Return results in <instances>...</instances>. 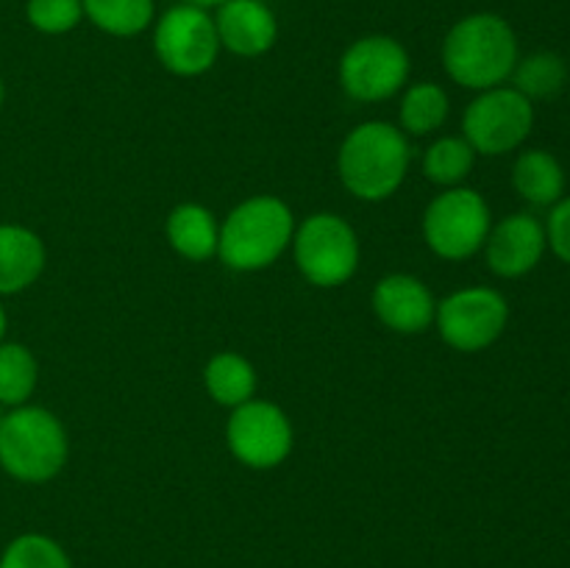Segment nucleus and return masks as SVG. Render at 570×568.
<instances>
[{
	"instance_id": "f257e3e1",
	"label": "nucleus",
	"mask_w": 570,
	"mask_h": 568,
	"mask_svg": "<svg viewBox=\"0 0 570 568\" xmlns=\"http://www.w3.org/2000/svg\"><path fill=\"white\" fill-rule=\"evenodd\" d=\"M518 65V39L499 14H471L456 22L443 39V67L468 89H493Z\"/></svg>"
},
{
	"instance_id": "20e7f679",
	"label": "nucleus",
	"mask_w": 570,
	"mask_h": 568,
	"mask_svg": "<svg viewBox=\"0 0 570 568\" xmlns=\"http://www.w3.org/2000/svg\"><path fill=\"white\" fill-rule=\"evenodd\" d=\"M67 462V432L45 407H14L0 423V468L17 482H50Z\"/></svg>"
},
{
	"instance_id": "bb28decb",
	"label": "nucleus",
	"mask_w": 570,
	"mask_h": 568,
	"mask_svg": "<svg viewBox=\"0 0 570 568\" xmlns=\"http://www.w3.org/2000/svg\"><path fill=\"white\" fill-rule=\"evenodd\" d=\"M184 3L200 6V9H209V6H220V3H226V0H184Z\"/></svg>"
},
{
	"instance_id": "412c9836",
	"label": "nucleus",
	"mask_w": 570,
	"mask_h": 568,
	"mask_svg": "<svg viewBox=\"0 0 570 568\" xmlns=\"http://www.w3.org/2000/svg\"><path fill=\"white\" fill-rule=\"evenodd\" d=\"M449 117V95L432 81L412 84L401 100V126L410 134L426 137L438 131Z\"/></svg>"
},
{
	"instance_id": "0eeeda50",
	"label": "nucleus",
	"mask_w": 570,
	"mask_h": 568,
	"mask_svg": "<svg viewBox=\"0 0 570 568\" xmlns=\"http://www.w3.org/2000/svg\"><path fill=\"white\" fill-rule=\"evenodd\" d=\"M154 48L161 67L173 76H204L220 53L215 17L200 6H173L156 22Z\"/></svg>"
},
{
	"instance_id": "f8f14e48",
	"label": "nucleus",
	"mask_w": 570,
	"mask_h": 568,
	"mask_svg": "<svg viewBox=\"0 0 570 568\" xmlns=\"http://www.w3.org/2000/svg\"><path fill=\"white\" fill-rule=\"evenodd\" d=\"M373 312L387 329L399 334L426 332L438 315L434 295L421 278L393 273L384 276L373 290Z\"/></svg>"
},
{
	"instance_id": "f3484780",
	"label": "nucleus",
	"mask_w": 570,
	"mask_h": 568,
	"mask_svg": "<svg viewBox=\"0 0 570 568\" xmlns=\"http://www.w3.org/2000/svg\"><path fill=\"white\" fill-rule=\"evenodd\" d=\"M512 184L529 204L551 206L562 198L566 173H562L560 161L546 150H527L518 156L515 167H512Z\"/></svg>"
},
{
	"instance_id": "c756f323",
	"label": "nucleus",
	"mask_w": 570,
	"mask_h": 568,
	"mask_svg": "<svg viewBox=\"0 0 570 568\" xmlns=\"http://www.w3.org/2000/svg\"><path fill=\"white\" fill-rule=\"evenodd\" d=\"M3 95H6L3 92V81H0V106H3Z\"/></svg>"
},
{
	"instance_id": "9b49d317",
	"label": "nucleus",
	"mask_w": 570,
	"mask_h": 568,
	"mask_svg": "<svg viewBox=\"0 0 570 568\" xmlns=\"http://www.w3.org/2000/svg\"><path fill=\"white\" fill-rule=\"evenodd\" d=\"M507 317H510V306L499 290L468 287L440 301L434 323L440 329V337L451 349L473 354L501 337V332L507 329Z\"/></svg>"
},
{
	"instance_id": "a211bd4d",
	"label": "nucleus",
	"mask_w": 570,
	"mask_h": 568,
	"mask_svg": "<svg viewBox=\"0 0 570 568\" xmlns=\"http://www.w3.org/2000/svg\"><path fill=\"white\" fill-rule=\"evenodd\" d=\"M206 393L223 407H239L254 399L256 393V371L245 356L234 351H220L206 362L204 371Z\"/></svg>"
},
{
	"instance_id": "c85d7f7f",
	"label": "nucleus",
	"mask_w": 570,
	"mask_h": 568,
	"mask_svg": "<svg viewBox=\"0 0 570 568\" xmlns=\"http://www.w3.org/2000/svg\"><path fill=\"white\" fill-rule=\"evenodd\" d=\"M6 412H9V407H3V404H0V423H3V418H6Z\"/></svg>"
},
{
	"instance_id": "6e6552de",
	"label": "nucleus",
	"mask_w": 570,
	"mask_h": 568,
	"mask_svg": "<svg viewBox=\"0 0 570 568\" xmlns=\"http://www.w3.org/2000/svg\"><path fill=\"white\" fill-rule=\"evenodd\" d=\"M534 123L532 100L515 87L484 89L465 109L462 137L476 154L501 156L515 150L529 137Z\"/></svg>"
},
{
	"instance_id": "393cba45",
	"label": "nucleus",
	"mask_w": 570,
	"mask_h": 568,
	"mask_svg": "<svg viewBox=\"0 0 570 568\" xmlns=\"http://www.w3.org/2000/svg\"><path fill=\"white\" fill-rule=\"evenodd\" d=\"M26 17L39 33H67L81 22V0H28Z\"/></svg>"
},
{
	"instance_id": "cd10ccee",
	"label": "nucleus",
	"mask_w": 570,
	"mask_h": 568,
	"mask_svg": "<svg viewBox=\"0 0 570 568\" xmlns=\"http://www.w3.org/2000/svg\"><path fill=\"white\" fill-rule=\"evenodd\" d=\"M6 323H9V321H6V310H3V306H0V343H3V334H6Z\"/></svg>"
},
{
	"instance_id": "ddd939ff",
	"label": "nucleus",
	"mask_w": 570,
	"mask_h": 568,
	"mask_svg": "<svg viewBox=\"0 0 570 568\" xmlns=\"http://www.w3.org/2000/svg\"><path fill=\"white\" fill-rule=\"evenodd\" d=\"M546 228L532 215H510L484 239L488 265L495 276L515 278L532 271L546 251Z\"/></svg>"
},
{
	"instance_id": "dca6fc26",
	"label": "nucleus",
	"mask_w": 570,
	"mask_h": 568,
	"mask_svg": "<svg viewBox=\"0 0 570 568\" xmlns=\"http://www.w3.org/2000/svg\"><path fill=\"white\" fill-rule=\"evenodd\" d=\"M215 215L200 204H181L167 215V239L173 251L189 262H206L217 254Z\"/></svg>"
},
{
	"instance_id": "b1692460",
	"label": "nucleus",
	"mask_w": 570,
	"mask_h": 568,
	"mask_svg": "<svg viewBox=\"0 0 570 568\" xmlns=\"http://www.w3.org/2000/svg\"><path fill=\"white\" fill-rule=\"evenodd\" d=\"M0 568H72L67 551L39 532L17 535L0 555Z\"/></svg>"
},
{
	"instance_id": "f03ea898",
	"label": "nucleus",
	"mask_w": 570,
	"mask_h": 568,
	"mask_svg": "<svg viewBox=\"0 0 570 568\" xmlns=\"http://www.w3.org/2000/svg\"><path fill=\"white\" fill-rule=\"evenodd\" d=\"M293 209L276 195H254L228 212L217 237L223 265L239 273L271 267L293 243Z\"/></svg>"
},
{
	"instance_id": "2eb2a0df",
	"label": "nucleus",
	"mask_w": 570,
	"mask_h": 568,
	"mask_svg": "<svg viewBox=\"0 0 570 568\" xmlns=\"http://www.w3.org/2000/svg\"><path fill=\"white\" fill-rule=\"evenodd\" d=\"M45 271V245L31 228L3 223L0 226V295H14L31 287Z\"/></svg>"
},
{
	"instance_id": "aec40b11",
	"label": "nucleus",
	"mask_w": 570,
	"mask_h": 568,
	"mask_svg": "<svg viewBox=\"0 0 570 568\" xmlns=\"http://www.w3.org/2000/svg\"><path fill=\"white\" fill-rule=\"evenodd\" d=\"M37 356L20 343H0V404L14 410L37 390Z\"/></svg>"
},
{
	"instance_id": "7ed1b4c3",
	"label": "nucleus",
	"mask_w": 570,
	"mask_h": 568,
	"mask_svg": "<svg viewBox=\"0 0 570 568\" xmlns=\"http://www.w3.org/2000/svg\"><path fill=\"white\" fill-rule=\"evenodd\" d=\"M337 170L343 187L360 200H387L410 170V143L390 123H362L345 137Z\"/></svg>"
},
{
	"instance_id": "a878e982",
	"label": "nucleus",
	"mask_w": 570,
	"mask_h": 568,
	"mask_svg": "<svg viewBox=\"0 0 570 568\" xmlns=\"http://www.w3.org/2000/svg\"><path fill=\"white\" fill-rule=\"evenodd\" d=\"M546 239L551 243L554 254L570 265V198L557 200L549 217V228H546Z\"/></svg>"
},
{
	"instance_id": "4468645a",
	"label": "nucleus",
	"mask_w": 570,
	"mask_h": 568,
	"mask_svg": "<svg viewBox=\"0 0 570 568\" xmlns=\"http://www.w3.org/2000/svg\"><path fill=\"white\" fill-rule=\"evenodd\" d=\"M215 28L220 48L245 59L267 53L278 37L276 14L262 0H226L217 6Z\"/></svg>"
},
{
	"instance_id": "1a4fd4ad",
	"label": "nucleus",
	"mask_w": 570,
	"mask_h": 568,
	"mask_svg": "<svg viewBox=\"0 0 570 568\" xmlns=\"http://www.w3.org/2000/svg\"><path fill=\"white\" fill-rule=\"evenodd\" d=\"M410 76L406 48L393 37L373 33L351 45L340 59V84L354 100H387Z\"/></svg>"
},
{
	"instance_id": "5701e85b",
	"label": "nucleus",
	"mask_w": 570,
	"mask_h": 568,
	"mask_svg": "<svg viewBox=\"0 0 570 568\" xmlns=\"http://www.w3.org/2000/svg\"><path fill=\"white\" fill-rule=\"evenodd\" d=\"M512 76H515L518 92L527 95L529 100L551 98L566 87L568 67L557 53H534L523 59L521 65H515Z\"/></svg>"
},
{
	"instance_id": "423d86ee",
	"label": "nucleus",
	"mask_w": 570,
	"mask_h": 568,
	"mask_svg": "<svg viewBox=\"0 0 570 568\" xmlns=\"http://www.w3.org/2000/svg\"><path fill=\"white\" fill-rule=\"evenodd\" d=\"M490 234V209L476 189L451 187L429 204L423 237L440 259L460 262L484 248Z\"/></svg>"
},
{
	"instance_id": "6ab92c4d",
	"label": "nucleus",
	"mask_w": 570,
	"mask_h": 568,
	"mask_svg": "<svg viewBox=\"0 0 570 568\" xmlns=\"http://www.w3.org/2000/svg\"><path fill=\"white\" fill-rule=\"evenodd\" d=\"M83 14L111 37H137L154 22V0H81Z\"/></svg>"
},
{
	"instance_id": "4be33fe9",
	"label": "nucleus",
	"mask_w": 570,
	"mask_h": 568,
	"mask_svg": "<svg viewBox=\"0 0 570 568\" xmlns=\"http://www.w3.org/2000/svg\"><path fill=\"white\" fill-rule=\"evenodd\" d=\"M476 150L465 143V137H443L423 156V173L440 187H460L473 167Z\"/></svg>"
},
{
	"instance_id": "9d476101",
	"label": "nucleus",
	"mask_w": 570,
	"mask_h": 568,
	"mask_svg": "<svg viewBox=\"0 0 570 568\" xmlns=\"http://www.w3.org/2000/svg\"><path fill=\"white\" fill-rule=\"evenodd\" d=\"M226 443L243 466L271 471L293 451V423L273 401H245L234 407L226 427Z\"/></svg>"
},
{
	"instance_id": "39448f33",
	"label": "nucleus",
	"mask_w": 570,
	"mask_h": 568,
	"mask_svg": "<svg viewBox=\"0 0 570 568\" xmlns=\"http://www.w3.org/2000/svg\"><path fill=\"white\" fill-rule=\"evenodd\" d=\"M293 254L306 282L315 287H340L360 265V239L340 215L317 212L295 228Z\"/></svg>"
}]
</instances>
